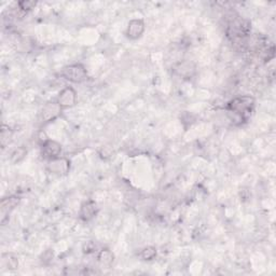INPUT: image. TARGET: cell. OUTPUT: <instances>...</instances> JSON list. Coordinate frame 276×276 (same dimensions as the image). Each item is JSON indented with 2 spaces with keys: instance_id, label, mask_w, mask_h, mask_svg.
Wrapping results in <instances>:
<instances>
[{
  "instance_id": "ac0fdd59",
  "label": "cell",
  "mask_w": 276,
  "mask_h": 276,
  "mask_svg": "<svg viewBox=\"0 0 276 276\" xmlns=\"http://www.w3.org/2000/svg\"><path fill=\"white\" fill-rule=\"evenodd\" d=\"M50 138L46 135V133L44 131H39L37 134V141L39 146H42L45 141H48Z\"/></svg>"
},
{
  "instance_id": "30bf717a",
  "label": "cell",
  "mask_w": 276,
  "mask_h": 276,
  "mask_svg": "<svg viewBox=\"0 0 276 276\" xmlns=\"http://www.w3.org/2000/svg\"><path fill=\"white\" fill-rule=\"evenodd\" d=\"M19 201H21V199H19L18 197H15V195H11V197L2 199L1 206H0L2 224L4 222V220L9 217L10 213L18 205Z\"/></svg>"
},
{
  "instance_id": "7c38bea8",
  "label": "cell",
  "mask_w": 276,
  "mask_h": 276,
  "mask_svg": "<svg viewBox=\"0 0 276 276\" xmlns=\"http://www.w3.org/2000/svg\"><path fill=\"white\" fill-rule=\"evenodd\" d=\"M97 260L104 267H110L114 261V256L109 249H102L97 255Z\"/></svg>"
},
{
  "instance_id": "6da1fadb",
  "label": "cell",
  "mask_w": 276,
  "mask_h": 276,
  "mask_svg": "<svg viewBox=\"0 0 276 276\" xmlns=\"http://www.w3.org/2000/svg\"><path fill=\"white\" fill-rule=\"evenodd\" d=\"M255 98L251 95H241L231 99L226 105V110L228 113L232 114L231 120L239 121V123H244L254 112Z\"/></svg>"
},
{
  "instance_id": "8992f818",
  "label": "cell",
  "mask_w": 276,
  "mask_h": 276,
  "mask_svg": "<svg viewBox=\"0 0 276 276\" xmlns=\"http://www.w3.org/2000/svg\"><path fill=\"white\" fill-rule=\"evenodd\" d=\"M40 148H41L42 158L48 161L60 157V153H62L63 150L62 145H60L58 141L52 139L45 141L42 146H40Z\"/></svg>"
},
{
  "instance_id": "e0dca14e",
  "label": "cell",
  "mask_w": 276,
  "mask_h": 276,
  "mask_svg": "<svg viewBox=\"0 0 276 276\" xmlns=\"http://www.w3.org/2000/svg\"><path fill=\"white\" fill-rule=\"evenodd\" d=\"M53 257H54V254H53V252L51 251V249H48V251L42 254L41 262L43 265H50L52 262V260H53Z\"/></svg>"
},
{
  "instance_id": "ba28073f",
  "label": "cell",
  "mask_w": 276,
  "mask_h": 276,
  "mask_svg": "<svg viewBox=\"0 0 276 276\" xmlns=\"http://www.w3.org/2000/svg\"><path fill=\"white\" fill-rule=\"evenodd\" d=\"M98 207L95 201L86 200L80 206L79 218L84 222H89L97 216Z\"/></svg>"
},
{
  "instance_id": "3957f363",
  "label": "cell",
  "mask_w": 276,
  "mask_h": 276,
  "mask_svg": "<svg viewBox=\"0 0 276 276\" xmlns=\"http://www.w3.org/2000/svg\"><path fill=\"white\" fill-rule=\"evenodd\" d=\"M48 171L56 176H66L70 171V161L65 157H58L48 161Z\"/></svg>"
},
{
  "instance_id": "52a82bcc",
  "label": "cell",
  "mask_w": 276,
  "mask_h": 276,
  "mask_svg": "<svg viewBox=\"0 0 276 276\" xmlns=\"http://www.w3.org/2000/svg\"><path fill=\"white\" fill-rule=\"evenodd\" d=\"M146 29L145 21L141 18L131 19L127 24V28L125 30V36L131 40H137L144 35Z\"/></svg>"
},
{
  "instance_id": "5bb4252c",
  "label": "cell",
  "mask_w": 276,
  "mask_h": 276,
  "mask_svg": "<svg viewBox=\"0 0 276 276\" xmlns=\"http://www.w3.org/2000/svg\"><path fill=\"white\" fill-rule=\"evenodd\" d=\"M12 136H13V132L10 127L6 125H2L1 135H0V143H1L2 148L10 144V141L12 140Z\"/></svg>"
},
{
  "instance_id": "277c9868",
  "label": "cell",
  "mask_w": 276,
  "mask_h": 276,
  "mask_svg": "<svg viewBox=\"0 0 276 276\" xmlns=\"http://www.w3.org/2000/svg\"><path fill=\"white\" fill-rule=\"evenodd\" d=\"M78 95L76 90L72 86H66L58 93L57 95V103L62 107V109H68L77 104Z\"/></svg>"
},
{
  "instance_id": "7a4b0ae2",
  "label": "cell",
  "mask_w": 276,
  "mask_h": 276,
  "mask_svg": "<svg viewBox=\"0 0 276 276\" xmlns=\"http://www.w3.org/2000/svg\"><path fill=\"white\" fill-rule=\"evenodd\" d=\"M60 77L71 83H82L89 78L85 67L80 64H71L63 67L59 72Z\"/></svg>"
},
{
  "instance_id": "8fae6325",
  "label": "cell",
  "mask_w": 276,
  "mask_h": 276,
  "mask_svg": "<svg viewBox=\"0 0 276 276\" xmlns=\"http://www.w3.org/2000/svg\"><path fill=\"white\" fill-rule=\"evenodd\" d=\"M1 266L8 270H16L18 268V260L13 254H2Z\"/></svg>"
},
{
  "instance_id": "9a60e30c",
  "label": "cell",
  "mask_w": 276,
  "mask_h": 276,
  "mask_svg": "<svg viewBox=\"0 0 276 276\" xmlns=\"http://www.w3.org/2000/svg\"><path fill=\"white\" fill-rule=\"evenodd\" d=\"M36 5H37V1H31V0H23V1L17 2L19 11H22L24 13H27L32 9H35Z\"/></svg>"
},
{
  "instance_id": "9c48e42d",
  "label": "cell",
  "mask_w": 276,
  "mask_h": 276,
  "mask_svg": "<svg viewBox=\"0 0 276 276\" xmlns=\"http://www.w3.org/2000/svg\"><path fill=\"white\" fill-rule=\"evenodd\" d=\"M174 70L176 75L183 79H191L197 72V66L190 60H184V62H180L178 65L175 66Z\"/></svg>"
},
{
  "instance_id": "5b68a950",
  "label": "cell",
  "mask_w": 276,
  "mask_h": 276,
  "mask_svg": "<svg viewBox=\"0 0 276 276\" xmlns=\"http://www.w3.org/2000/svg\"><path fill=\"white\" fill-rule=\"evenodd\" d=\"M62 107L59 106L57 100H52V102L46 103L41 110V120L43 123H50L55 121L62 114Z\"/></svg>"
},
{
  "instance_id": "4fadbf2b",
  "label": "cell",
  "mask_w": 276,
  "mask_h": 276,
  "mask_svg": "<svg viewBox=\"0 0 276 276\" xmlns=\"http://www.w3.org/2000/svg\"><path fill=\"white\" fill-rule=\"evenodd\" d=\"M157 248L153 246H147L144 249H141V252L138 254L139 258L144 261H152L157 258Z\"/></svg>"
},
{
  "instance_id": "2e32d148",
  "label": "cell",
  "mask_w": 276,
  "mask_h": 276,
  "mask_svg": "<svg viewBox=\"0 0 276 276\" xmlns=\"http://www.w3.org/2000/svg\"><path fill=\"white\" fill-rule=\"evenodd\" d=\"M26 153H27V151H26L24 148H18V149H16L14 152L11 154L12 162L13 163L19 162V161L24 159V157L26 156Z\"/></svg>"
}]
</instances>
